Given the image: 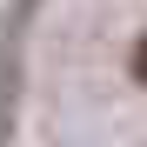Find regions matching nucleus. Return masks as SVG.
I'll return each mask as SVG.
<instances>
[{
    "label": "nucleus",
    "mask_w": 147,
    "mask_h": 147,
    "mask_svg": "<svg viewBox=\"0 0 147 147\" xmlns=\"http://www.w3.org/2000/svg\"><path fill=\"white\" fill-rule=\"evenodd\" d=\"M134 74H140V80H147V40H140V54H134Z\"/></svg>",
    "instance_id": "obj_1"
}]
</instances>
